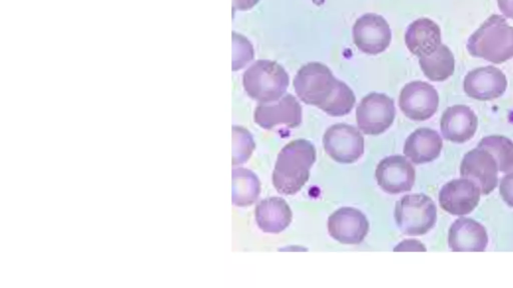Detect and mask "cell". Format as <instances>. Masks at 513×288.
Masks as SVG:
<instances>
[{
	"label": "cell",
	"instance_id": "484cf974",
	"mask_svg": "<svg viewBox=\"0 0 513 288\" xmlns=\"http://www.w3.org/2000/svg\"><path fill=\"white\" fill-rule=\"evenodd\" d=\"M499 192L504 202L508 206L513 207V170L501 179Z\"/></svg>",
	"mask_w": 513,
	"mask_h": 288
},
{
	"label": "cell",
	"instance_id": "9a60e30c",
	"mask_svg": "<svg viewBox=\"0 0 513 288\" xmlns=\"http://www.w3.org/2000/svg\"><path fill=\"white\" fill-rule=\"evenodd\" d=\"M506 88L505 74L494 66L476 68L468 72L463 81V89L467 96L479 101L499 98Z\"/></svg>",
	"mask_w": 513,
	"mask_h": 288
},
{
	"label": "cell",
	"instance_id": "6da1fadb",
	"mask_svg": "<svg viewBox=\"0 0 513 288\" xmlns=\"http://www.w3.org/2000/svg\"><path fill=\"white\" fill-rule=\"evenodd\" d=\"M293 84L296 94L304 103L317 106L334 117L349 114L356 103L353 90L321 62L302 66Z\"/></svg>",
	"mask_w": 513,
	"mask_h": 288
},
{
	"label": "cell",
	"instance_id": "83f0119b",
	"mask_svg": "<svg viewBox=\"0 0 513 288\" xmlns=\"http://www.w3.org/2000/svg\"><path fill=\"white\" fill-rule=\"evenodd\" d=\"M497 3L502 14L513 19V0H497Z\"/></svg>",
	"mask_w": 513,
	"mask_h": 288
},
{
	"label": "cell",
	"instance_id": "9c48e42d",
	"mask_svg": "<svg viewBox=\"0 0 513 288\" xmlns=\"http://www.w3.org/2000/svg\"><path fill=\"white\" fill-rule=\"evenodd\" d=\"M353 38L359 50L366 54L377 55L389 47L392 32L383 16L366 13L356 20L353 26Z\"/></svg>",
	"mask_w": 513,
	"mask_h": 288
},
{
	"label": "cell",
	"instance_id": "d6986e66",
	"mask_svg": "<svg viewBox=\"0 0 513 288\" xmlns=\"http://www.w3.org/2000/svg\"><path fill=\"white\" fill-rule=\"evenodd\" d=\"M441 29L429 18L413 21L405 33V43L409 51L420 57L432 54L441 44Z\"/></svg>",
	"mask_w": 513,
	"mask_h": 288
},
{
	"label": "cell",
	"instance_id": "3957f363",
	"mask_svg": "<svg viewBox=\"0 0 513 288\" xmlns=\"http://www.w3.org/2000/svg\"><path fill=\"white\" fill-rule=\"evenodd\" d=\"M470 55L494 64L513 58V26L500 15L493 14L469 37Z\"/></svg>",
	"mask_w": 513,
	"mask_h": 288
},
{
	"label": "cell",
	"instance_id": "2e32d148",
	"mask_svg": "<svg viewBox=\"0 0 513 288\" xmlns=\"http://www.w3.org/2000/svg\"><path fill=\"white\" fill-rule=\"evenodd\" d=\"M478 118L466 105L448 107L440 119L442 136L447 141L462 144L469 141L476 133Z\"/></svg>",
	"mask_w": 513,
	"mask_h": 288
},
{
	"label": "cell",
	"instance_id": "5bb4252c",
	"mask_svg": "<svg viewBox=\"0 0 513 288\" xmlns=\"http://www.w3.org/2000/svg\"><path fill=\"white\" fill-rule=\"evenodd\" d=\"M254 120L267 130L281 124L289 128H296L302 123V107L295 96L285 94L276 103L258 105L255 109Z\"/></svg>",
	"mask_w": 513,
	"mask_h": 288
},
{
	"label": "cell",
	"instance_id": "ffe728a7",
	"mask_svg": "<svg viewBox=\"0 0 513 288\" xmlns=\"http://www.w3.org/2000/svg\"><path fill=\"white\" fill-rule=\"evenodd\" d=\"M255 217L261 230L266 233L278 234L291 224L293 213L285 199L269 197L257 204Z\"/></svg>",
	"mask_w": 513,
	"mask_h": 288
},
{
	"label": "cell",
	"instance_id": "7a4b0ae2",
	"mask_svg": "<svg viewBox=\"0 0 513 288\" xmlns=\"http://www.w3.org/2000/svg\"><path fill=\"white\" fill-rule=\"evenodd\" d=\"M316 149L306 139L289 142L279 152L273 172L276 190L285 195L298 193L310 178V169L316 161Z\"/></svg>",
	"mask_w": 513,
	"mask_h": 288
},
{
	"label": "cell",
	"instance_id": "44dd1931",
	"mask_svg": "<svg viewBox=\"0 0 513 288\" xmlns=\"http://www.w3.org/2000/svg\"><path fill=\"white\" fill-rule=\"evenodd\" d=\"M424 75L431 81L447 80L455 70V59L452 51L441 44L432 54L419 58Z\"/></svg>",
	"mask_w": 513,
	"mask_h": 288
},
{
	"label": "cell",
	"instance_id": "8992f818",
	"mask_svg": "<svg viewBox=\"0 0 513 288\" xmlns=\"http://www.w3.org/2000/svg\"><path fill=\"white\" fill-rule=\"evenodd\" d=\"M395 114L392 98L384 93L372 92L366 95L357 107V125L363 133L377 136L393 124Z\"/></svg>",
	"mask_w": 513,
	"mask_h": 288
},
{
	"label": "cell",
	"instance_id": "ac0fdd59",
	"mask_svg": "<svg viewBox=\"0 0 513 288\" xmlns=\"http://www.w3.org/2000/svg\"><path fill=\"white\" fill-rule=\"evenodd\" d=\"M443 141L437 131L422 127L412 132L405 141L403 152L415 164H425L437 159Z\"/></svg>",
	"mask_w": 513,
	"mask_h": 288
},
{
	"label": "cell",
	"instance_id": "8fae6325",
	"mask_svg": "<svg viewBox=\"0 0 513 288\" xmlns=\"http://www.w3.org/2000/svg\"><path fill=\"white\" fill-rule=\"evenodd\" d=\"M375 176L381 189L389 194H399L412 189L416 172L406 157L392 155L379 162Z\"/></svg>",
	"mask_w": 513,
	"mask_h": 288
},
{
	"label": "cell",
	"instance_id": "603a6c76",
	"mask_svg": "<svg viewBox=\"0 0 513 288\" xmlns=\"http://www.w3.org/2000/svg\"><path fill=\"white\" fill-rule=\"evenodd\" d=\"M477 147L487 150L495 158L502 173L513 170V141L503 135L482 138Z\"/></svg>",
	"mask_w": 513,
	"mask_h": 288
},
{
	"label": "cell",
	"instance_id": "30bf717a",
	"mask_svg": "<svg viewBox=\"0 0 513 288\" xmlns=\"http://www.w3.org/2000/svg\"><path fill=\"white\" fill-rule=\"evenodd\" d=\"M481 194V190L475 182L461 177L444 184L438 199L444 211L455 216H465L477 207Z\"/></svg>",
	"mask_w": 513,
	"mask_h": 288
},
{
	"label": "cell",
	"instance_id": "5b68a950",
	"mask_svg": "<svg viewBox=\"0 0 513 288\" xmlns=\"http://www.w3.org/2000/svg\"><path fill=\"white\" fill-rule=\"evenodd\" d=\"M395 221L402 233L420 236L428 233L437 220V208L423 193L403 196L395 205Z\"/></svg>",
	"mask_w": 513,
	"mask_h": 288
},
{
	"label": "cell",
	"instance_id": "d4e9b609",
	"mask_svg": "<svg viewBox=\"0 0 513 288\" xmlns=\"http://www.w3.org/2000/svg\"><path fill=\"white\" fill-rule=\"evenodd\" d=\"M233 47V70H239L254 58V49L246 37L236 32H233Z\"/></svg>",
	"mask_w": 513,
	"mask_h": 288
},
{
	"label": "cell",
	"instance_id": "7c38bea8",
	"mask_svg": "<svg viewBox=\"0 0 513 288\" xmlns=\"http://www.w3.org/2000/svg\"><path fill=\"white\" fill-rule=\"evenodd\" d=\"M498 165L487 150L476 147L468 151L460 165V174L475 182L481 193L490 194L498 183Z\"/></svg>",
	"mask_w": 513,
	"mask_h": 288
},
{
	"label": "cell",
	"instance_id": "ba28073f",
	"mask_svg": "<svg viewBox=\"0 0 513 288\" xmlns=\"http://www.w3.org/2000/svg\"><path fill=\"white\" fill-rule=\"evenodd\" d=\"M438 106V92L427 82H409L400 92L399 107L404 115L411 120H428L437 112Z\"/></svg>",
	"mask_w": 513,
	"mask_h": 288
},
{
	"label": "cell",
	"instance_id": "4316f807",
	"mask_svg": "<svg viewBox=\"0 0 513 288\" xmlns=\"http://www.w3.org/2000/svg\"><path fill=\"white\" fill-rule=\"evenodd\" d=\"M426 247L420 241L415 239H407L398 244L394 251H426Z\"/></svg>",
	"mask_w": 513,
	"mask_h": 288
},
{
	"label": "cell",
	"instance_id": "52a82bcc",
	"mask_svg": "<svg viewBox=\"0 0 513 288\" xmlns=\"http://www.w3.org/2000/svg\"><path fill=\"white\" fill-rule=\"evenodd\" d=\"M327 154L339 163H354L364 153V137L354 126L337 123L330 126L323 136Z\"/></svg>",
	"mask_w": 513,
	"mask_h": 288
},
{
	"label": "cell",
	"instance_id": "277c9868",
	"mask_svg": "<svg viewBox=\"0 0 513 288\" xmlns=\"http://www.w3.org/2000/svg\"><path fill=\"white\" fill-rule=\"evenodd\" d=\"M290 78L282 65L272 60H258L244 73L243 85L248 95L260 103L281 99Z\"/></svg>",
	"mask_w": 513,
	"mask_h": 288
},
{
	"label": "cell",
	"instance_id": "cb8c5ba5",
	"mask_svg": "<svg viewBox=\"0 0 513 288\" xmlns=\"http://www.w3.org/2000/svg\"><path fill=\"white\" fill-rule=\"evenodd\" d=\"M255 147L253 135L248 129L241 126L233 127V165L247 162Z\"/></svg>",
	"mask_w": 513,
	"mask_h": 288
},
{
	"label": "cell",
	"instance_id": "e0dca14e",
	"mask_svg": "<svg viewBox=\"0 0 513 288\" xmlns=\"http://www.w3.org/2000/svg\"><path fill=\"white\" fill-rule=\"evenodd\" d=\"M488 240L485 227L471 218L455 220L448 231V245L454 252H482Z\"/></svg>",
	"mask_w": 513,
	"mask_h": 288
},
{
	"label": "cell",
	"instance_id": "4fadbf2b",
	"mask_svg": "<svg viewBox=\"0 0 513 288\" xmlns=\"http://www.w3.org/2000/svg\"><path fill=\"white\" fill-rule=\"evenodd\" d=\"M330 236L343 244H360L369 231V222L364 213L353 207H342L328 219Z\"/></svg>",
	"mask_w": 513,
	"mask_h": 288
},
{
	"label": "cell",
	"instance_id": "7402d4cb",
	"mask_svg": "<svg viewBox=\"0 0 513 288\" xmlns=\"http://www.w3.org/2000/svg\"><path fill=\"white\" fill-rule=\"evenodd\" d=\"M261 192L258 176L247 168L233 170V203L240 207L251 206Z\"/></svg>",
	"mask_w": 513,
	"mask_h": 288
},
{
	"label": "cell",
	"instance_id": "f1b7e54d",
	"mask_svg": "<svg viewBox=\"0 0 513 288\" xmlns=\"http://www.w3.org/2000/svg\"><path fill=\"white\" fill-rule=\"evenodd\" d=\"M260 0H233V7L237 10H250L259 3Z\"/></svg>",
	"mask_w": 513,
	"mask_h": 288
}]
</instances>
